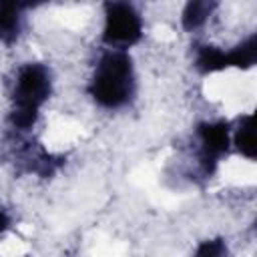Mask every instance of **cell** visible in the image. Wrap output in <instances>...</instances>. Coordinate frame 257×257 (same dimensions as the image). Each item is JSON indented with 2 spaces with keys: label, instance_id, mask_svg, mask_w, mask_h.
Masks as SVG:
<instances>
[{
  "label": "cell",
  "instance_id": "cell-1",
  "mask_svg": "<svg viewBox=\"0 0 257 257\" xmlns=\"http://www.w3.org/2000/svg\"><path fill=\"white\" fill-rule=\"evenodd\" d=\"M137 84V68L131 52L100 48L84 90L98 108L120 110L135 100Z\"/></svg>",
  "mask_w": 257,
  "mask_h": 257
},
{
  "label": "cell",
  "instance_id": "cell-2",
  "mask_svg": "<svg viewBox=\"0 0 257 257\" xmlns=\"http://www.w3.org/2000/svg\"><path fill=\"white\" fill-rule=\"evenodd\" d=\"M52 94H54V74L48 64L36 60L18 64L8 94L10 128L16 135L30 133L38 124L42 108L48 104Z\"/></svg>",
  "mask_w": 257,
  "mask_h": 257
},
{
  "label": "cell",
  "instance_id": "cell-3",
  "mask_svg": "<svg viewBox=\"0 0 257 257\" xmlns=\"http://www.w3.org/2000/svg\"><path fill=\"white\" fill-rule=\"evenodd\" d=\"M100 44L108 50L128 52L145 36V18L135 4L106 2L102 6Z\"/></svg>",
  "mask_w": 257,
  "mask_h": 257
},
{
  "label": "cell",
  "instance_id": "cell-4",
  "mask_svg": "<svg viewBox=\"0 0 257 257\" xmlns=\"http://www.w3.org/2000/svg\"><path fill=\"white\" fill-rule=\"evenodd\" d=\"M231 149L247 163L255 161V135H253V114L245 112L231 124Z\"/></svg>",
  "mask_w": 257,
  "mask_h": 257
},
{
  "label": "cell",
  "instance_id": "cell-5",
  "mask_svg": "<svg viewBox=\"0 0 257 257\" xmlns=\"http://www.w3.org/2000/svg\"><path fill=\"white\" fill-rule=\"evenodd\" d=\"M219 4L215 2H189L183 6L181 10V16H179V22H181V28L185 32H199L203 30L211 18H215V12H217Z\"/></svg>",
  "mask_w": 257,
  "mask_h": 257
},
{
  "label": "cell",
  "instance_id": "cell-6",
  "mask_svg": "<svg viewBox=\"0 0 257 257\" xmlns=\"http://www.w3.org/2000/svg\"><path fill=\"white\" fill-rule=\"evenodd\" d=\"M22 6L0 2V46H8L18 40L22 32Z\"/></svg>",
  "mask_w": 257,
  "mask_h": 257
},
{
  "label": "cell",
  "instance_id": "cell-7",
  "mask_svg": "<svg viewBox=\"0 0 257 257\" xmlns=\"http://www.w3.org/2000/svg\"><path fill=\"white\" fill-rule=\"evenodd\" d=\"M191 257H233V253L223 237H209L195 245Z\"/></svg>",
  "mask_w": 257,
  "mask_h": 257
},
{
  "label": "cell",
  "instance_id": "cell-8",
  "mask_svg": "<svg viewBox=\"0 0 257 257\" xmlns=\"http://www.w3.org/2000/svg\"><path fill=\"white\" fill-rule=\"evenodd\" d=\"M10 223H12V219H10V213L0 205V237L10 229Z\"/></svg>",
  "mask_w": 257,
  "mask_h": 257
}]
</instances>
